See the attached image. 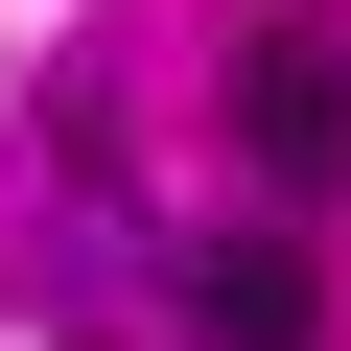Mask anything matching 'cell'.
<instances>
[{
    "instance_id": "cell-2",
    "label": "cell",
    "mask_w": 351,
    "mask_h": 351,
    "mask_svg": "<svg viewBox=\"0 0 351 351\" xmlns=\"http://www.w3.org/2000/svg\"><path fill=\"white\" fill-rule=\"evenodd\" d=\"M164 328L188 351H328V258L304 234H211V258H164Z\"/></svg>"
},
{
    "instance_id": "cell-1",
    "label": "cell",
    "mask_w": 351,
    "mask_h": 351,
    "mask_svg": "<svg viewBox=\"0 0 351 351\" xmlns=\"http://www.w3.org/2000/svg\"><path fill=\"white\" fill-rule=\"evenodd\" d=\"M211 117H234V164H258L281 211H328L351 188V0H258L234 71H211Z\"/></svg>"
}]
</instances>
